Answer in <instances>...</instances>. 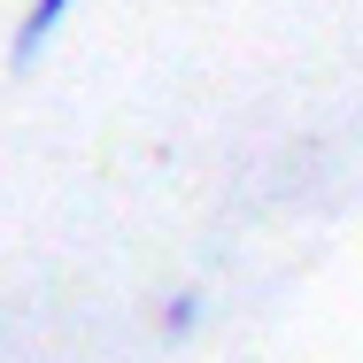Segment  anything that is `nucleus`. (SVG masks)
Wrapping results in <instances>:
<instances>
[{
  "label": "nucleus",
  "mask_w": 363,
  "mask_h": 363,
  "mask_svg": "<svg viewBox=\"0 0 363 363\" xmlns=\"http://www.w3.org/2000/svg\"><path fill=\"white\" fill-rule=\"evenodd\" d=\"M77 0H23V16H16V31H8V70H39V55L62 39V23H70Z\"/></svg>",
  "instance_id": "obj_1"
},
{
  "label": "nucleus",
  "mask_w": 363,
  "mask_h": 363,
  "mask_svg": "<svg viewBox=\"0 0 363 363\" xmlns=\"http://www.w3.org/2000/svg\"><path fill=\"white\" fill-rule=\"evenodd\" d=\"M201 317H209V294H201V286H170L162 301H155V333H162L170 348H178V340H194V333H201Z\"/></svg>",
  "instance_id": "obj_2"
}]
</instances>
